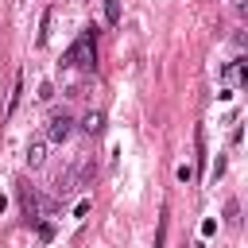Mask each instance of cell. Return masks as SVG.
Instances as JSON below:
<instances>
[{"label":"cell","instance_id":"obj_5","mask_svg":"<svg viewBox=\"0 0 248 248\" xmlns=\"http://www.w3.org/2000/svg\"><path fill=\"white\" fill-rule=\"evenodd\" d=\"M81 128H85L89 136H101V132H105V116H101V112H85V116H81Z\"/></svg>","mask_w":248,"mask_h":248},{"label":"cell","instance_id":"obj_12","mask_svg":"<svg viewBox=\"0 0 248 248\" xmlns=\"http://www.w3.org/2000/svg\"><path fill=\"white\" fill-rule=\"evenodd\" d=\"M213 232H217V221L205 217V221H202V236H213Z\"/></svg>","mask_w":248,"mask_h":248},{"label":"cell","instance_id":"obj_13","mask_svg":"<svg viewBox=\"0 0 248 248\" xmlns=\"http://www.w3.org/2000/svg\"><path fill=\"white\" fill-rule=\"evenodd\" d=\"M50 97H54V89H50V81H43L39 85V101H50Z\"/></svg>","mask_w":248,"mask_h":248},{"label":"cell","instance_id":"obj_8","mask_svg":"<svg viewBox=\"0 0 248 248\" xmlns=\"http://www.w3.org/2000/svg\"><path fill=\"white\" fill-rule=\"evenodd\" d=\"M35 236H39L43 244H50V240H54V225H50V221H35Z\"/></svg>","mask_w":248,"mask_h":248},{"label":"cell","instance_id":"obj_14","mask_svg":"<svg viewBox=\"0 0 248 248\" xmlns=\"http://www.w3.org/2000/svg\"><path fill=\"white\" fill-rule=\"evenodd\" d=\"M85 213H89V198H81V202L74 205V217H85Z\"/></svg>","mask_w":248,"mask_h":248},{"label":"cell","instance_id":"obj_9","mask_svg":"<svg viewBox=\"0 0 248 248\" xmlns=\"http://www.w3.org/2000/svg\"><path fill=\"white\" fill-rule=\"evenodd\" d=\"M19 93H23V74H16V85H12V97H8V112H16V105H19Z\"/></svg>","mask_w":248,"mask_h":248},{"label":"cell","instance_id":"obj_10","mask_svg":"<svg viewBox=\"0 0 248 248\" xmlns=\"http://www.w3.org/2000/svg\"><path fill=\"white\" fill-rule=\"evenodd\" d=\"M163 240H167V209H163V217H159V236H155V248H163Z\"/></svg>","mask_w":248,"mask_h":248},{"label":"cell","instance_id":"obj_7","mask_svg":"<svg viewBox=\"0 0 248 248\" xmlns=\"http://www.w3.org/2000/svg\"><path fill=\"white\" fill-rule=\"evenodd\" d=\"M105 23H108V27L120 23V0H105Z\"/></svg>","mask_w":248,"mask_h":248},{"label":"cell","instance_id":"obj_1","mask_svg":"<svg viewBox=\"0 0 248 248\" xmlns=\"http://www.w3.org/2000/svg\"><path fill=\"white\" fill-rule=\"evenodd\" d=\"M93 39H97V27H85V35L81 39H74V46L66 50V62L70 66H93L97 62V46H93Z\"/></svg>","mask_w":248,"mask_h":248},{"label":"cell","instance_id":"obj_3","mask_svg":"<svg viewBox=\"0 0 248 248\" xmlns=\"http://www.w3.org/2000/svg\"><path fill=\"white\" fill-rule=\"evenodd\" d=\"M16 194H19V205H23V217L27 221H39V198L27 190V186H16Z\"/></svg>","mask_w":248,"mask_h":248},{"label":"cell","instance_id":"obj_6","mask_svg":"<svg viewBox=\"0 0 248 248\" xmlns=\"http://www.w3.org/2000/svg\"><path fill=\"white\" fill-rule=\"evenodd\" d=\"M50 27H54V8H46V12H43V27H39V46H46V39H50Z\"/></svg>","mask_w":248,"mask_h":248},{"label":"cell","instance_id":"obj_4","mask_svg":"<svg viewBox=\"0 0 248 248\" xmlns=\"http://www.w3.org/2000/svg\"><path fill=\"white\" fill-rule=\"evenodd\" d=\"M43 163H46V140L35 136V140L27 143V167H43Z\"/></svg>","mask_w":248,"mask_h":248},{"label":"cell","instance_id":"obj_2","mask_svg":"<svg viewBox=\"0 0 248 248\" xmlns=\"http://www.w3.org/2000/svg\"><path fill=\"white\" fill-rule=\"evenodd\" d=\"M70 132H74V120H70L66 112H54V116L46 120L43 140H46V143H66V140H70Z\"/></svg>","mask_w":248,"mask_h":248},{"label":"cell","instance_id":"obj_11","mask_svg":"<svg viewBox=\"0 0 248 248\" xmlns=\"http://www.w3.org/2000/svg\"><path fill=\"white\" fill-rule=\"evenodd\" d=\"M178 182H194V167H190V163L178 167Z\"/></svg>","mask_w":248,"mask_h":248}]
</instances>
